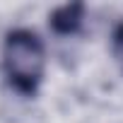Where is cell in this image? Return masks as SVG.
I'll list each match as a JSON object with an SVG mask.
<instances>
[{
    "label": "cell",
    "instance_id": "obj_1",
    "mask_svg": "<svg viewBox=\"0 0 123 123\" xmlns=\"http://www.w3.org/2000/svg\"><path fill=\"white\" fill-rule=\"evenodd\" d=\"M5 82L22 97H34L46 75V46L31 29L7 31L0 53Z\"/></svg>",
    "mask_w": 123,
    "mask_h": 123
},
{
    "label": "cell",
    "instance_id": "obj_2",
    "mask_svg": "<svg viewBox=\"0 0 123 123\" xmlns=\"http://www.w3.org/2000/svg\"><path fill=\"white\" fill-rule=\"evenodd\" d=\"M85 22V5L80 3H70V5H63V7H58L53 15H51V29L60 36H68V34H75L80 31Z\"/></svg>",
    "mask_w": 123,
    "mask_h": 123
},
{
    "label": "cell",
    "instance_id": "obj_3",
    "mask_svg": "<svg viewBox=\"0 0 123 123\" xmlns=\"http://www.w3.org/2000/svg\"><path fill=\"white\" fill-rule=\"evenodd\" d=\"M111 53H113V58H116L118 68L123 70V22L113 29V36H111Z\"/></svg>",
    "mask_w": 123,
    "mask_h": 123
}]
</instances>
